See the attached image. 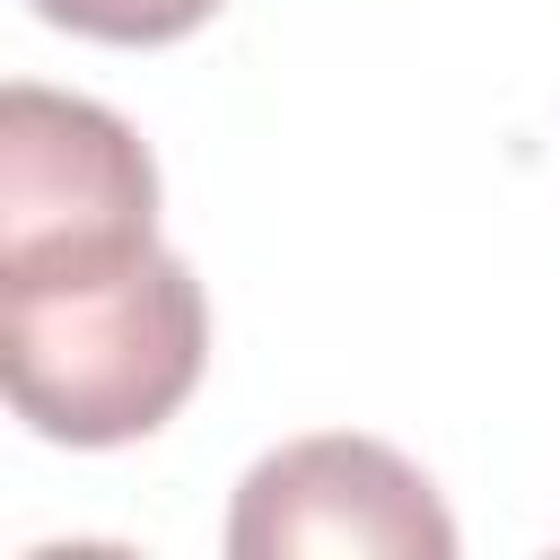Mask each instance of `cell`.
<instances>
[{
  "mask_svg": "<svg viewBox=\"0 0 560 560\" xmlns=\"http://www.w3.org/2000/svg\"><path fill=\"white\" fill-rule=\"evenodd\" d=\"M210 359L201 280L166 245L0 271V376L35 438L131 446L184 411Z\"/></svg>",
  "mask_w": 560,
  "mask_h": 560,
  "instance_id": "1",
  "label": "cell"
},
{
  "mask_svg": "<svg viewBox=\"0 0 560 560\" xmlns=\"http://www.w3.org/2000/svg\"><path fill=\"white\" fill-rule=\"evenodd\" d=\"M158 245V166L140 131L61 88H0V271Z\"/></svg>",
  "mask_w": 560,
  "mask_h": 560,
  "instance_id": "2",
  "label": "cell"
},
{
  "mask_svg": "<svg viewBox=\"0 0 560 560\" xmlns=\"http://www.w3.org/2000/svg\"><path fill=\"white\" fill-rule=\"evenodd\" d=\"M236 560H446L455 516L385 438H289L236 481Z\"/></svg>",
  "mask_w": 560,
  "mask_h": 560,
  "instance_id": "3",
  "label": "cell"
},
{
  "mask_svg": "<svg viewBox=\"0 0 560 560\" xmlns=\"http://www.w3.org/2000/svg\"><path fill=\"white\" fill-rule=\"evenodd\" d=\"M219 0H35V18L96 35V44H175L210 18Z\"/></svg>",
  "mask_w": 560,
  "mask_h": 560,
  "instance_id": "4",
  "label": "cell"
}]
</instances>
